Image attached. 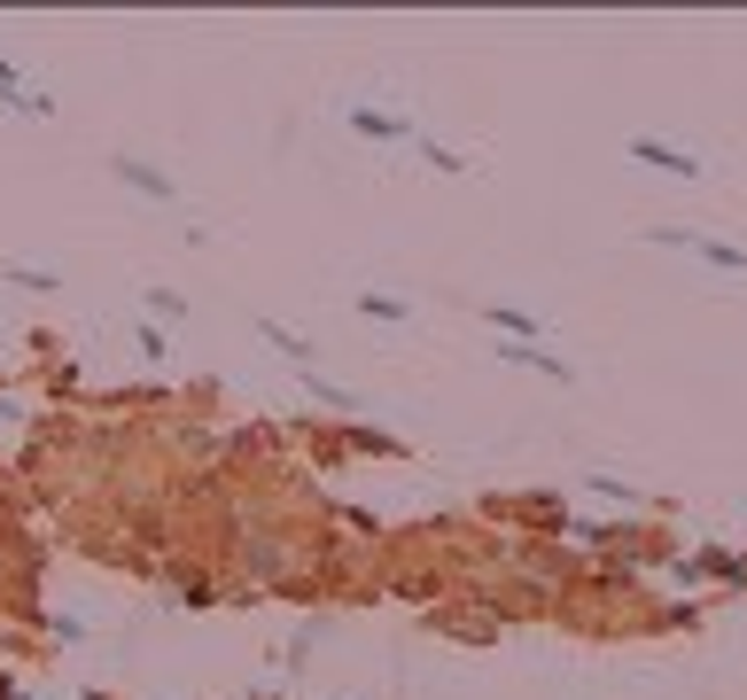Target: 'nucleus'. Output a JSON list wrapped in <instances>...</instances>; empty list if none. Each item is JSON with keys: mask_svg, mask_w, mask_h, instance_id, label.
Segmentation results:
<instances>
[{"mask_svg": "<svg viewBox=\"0 0 747 700\" xmlns=\"http://www.w3.org/2000/svg\"><path fill=\"white\" fill-rule=\"evenodd\" d=\"M623 156L646 163V171H661V180H701V156H693L686 140H661V133H631Z\"/></svg>", "mask_w": 747, "mask_h": 700, "instance_id": "1", "label": "nucleus"}, {"mask_svg": "<svg viewBox=\"0 0 747 700\" xmlns=\"http://www.w3.org/2000/svg\"><path fill=\"white\" fill-rule=\"evenodd\" d=\"M646 241H654V249H686V257H701V266H716V273H747V249L709 241V234H693V226H654Z\"/></svg>", "mask_w": 747, "mask_h": 700, "instance_id": "2", "label": "nucleus"}, {"mask_svg": "<svg viewBox=\"0 0 747 700\" xmlns=\"http://www.w3.org/2000/svg\"><path fill=\"white\" fill-rule=\"evenodd\" d=\"M498 359H507V366H530V374H545V382H576V366L561 359V350H537V342H498Z\"/></svg>", "mask_w": 747, "mask_h": 700, "instance_id": "3", "label": "nucleus"}, {"mask_svg": "<svg viewBox=\"0 0 747 700\" xmlns=\"http://www.w3.org/2000/svg\"><path fill=\"white\" fill-rule=\"evenodd\" d=\"M117 180L125 188H140V195H156V203H180V180H163L156 163H140V156H117Z\"/></svg>", "mask_w": 747, "mask_h": 700, "instance_id": "4", "label": "nucleus"}, {"mask_svg": "<svg viewBox=\"0 0 747 700\" xmlns=\"http://www.w3.org/2000/svg\"><path fill=\"white\" fill-rule=\"evenodd\" d=\"M343 117H351V133H366V140H405V133H412L405 117H389V110H366V102H351Z\"/></svg>", "mask_w": 747, "mask_h": 700, "instance_id": "5", "label": "nucleus"}, {"mask_svg": "<svg viewBox=\"0 0 747 700\" xmlns=\"http://www.w3.org/2000/svg\"><path fill=\"white\" fill-rule=\"evenodd\" d=\"M483 319H490L498 335H522V342H537V335H545V319H537V312H522V304H483Z\"/></svg>", "mask_w": 747, "mask_h": 700, "instance_id": "6", "label": "nucleus"}, {"mask_svg": "<svg viewBox=\"0 0 747 700\" xmlns=\"http://www.w3.org/2000/svg\"><path fill=\"white\" fill-rule=\"evenodd\" d=\"M258 335H265V342H273V350H281V359H296V366H304V374H312V342H304V335H296V327H281V319H258Z\"/></svg>", "mask_w": 747, "mask_h": 700, "instance_id": "7", "label": "nucleus"}, {"mask_svg": "<svg viewBox=\"0 0 747 700\" xmlns=\"http://www.w3.org/2000/svg\"><path fill=\"white\" fill-rule=\"evenodd\" d=\"M304 389H312V405H327V413H343V420H351V413L366 405L359 389H343V382H319V374H304Z\"/></svg>", "mask_w": 747, "mask_h": 700, "instance_id": "8", "label": "nucleus"}, {"mask_svg": "<svg viewBox=\"0 0 747 700\" xmlns=\"http://www.w3.org/2000/svg\"><path fill=\"white\" fill-rule=\"evenodd\" d=\"M359 312L382 319V327H405V319H412V304H405V296H382V289H359Z\"/></svg>", "mask_w": 747, "mask_h": 700, "instance_id": "9", "label": "nucleus"}, {"mask_svg": "<svg viewBox=\"0 0 747 700\" xmlns=\"http://www.w3.org/2000/svg\"><path fill=\"white\" fill-rule=\"evenodd\" d=\"M133 342H140V359H163V350H172V335H163V327H140Z\"/></svg>", "mask_w": 747, "mask_h": 700, "instance_id": "10", "label": "nucleus"}, {"mask_svg": "<svg viewBox=\"0 0 747 700\" xmlns=\"http://www.w3.org/2000/svg\"><path fill=\"white\" fill-rule=\"evenodd\" d=\"M258 700H265V692H258Z\"/></svg>", "mask_w": 747, "mask_h": 700, "instance_id": "11", "label": "nucleus"}]
</instances>
